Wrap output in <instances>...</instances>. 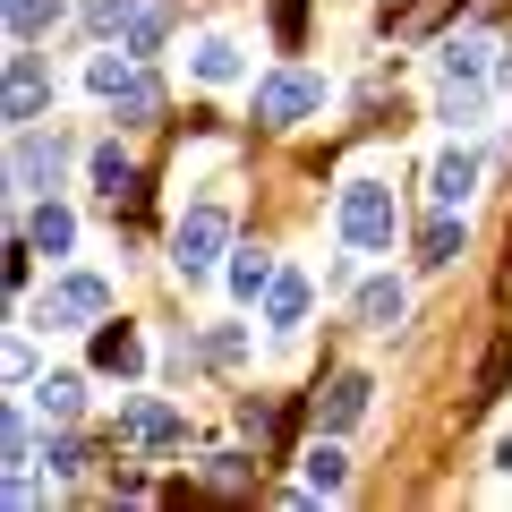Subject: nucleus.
I'll return each instance as SVG.
<instances>
[{"label": "nucleus", "mask_w": 512, "mask_h": 512, "mask_svg": "<svg viewBox=\"0 0 512 512\" xmlns=\"http://www.w3.org/2000/svg\"><path fill=\"white\" fill-rule=\"evenodd\" d=\"M60 171H69V146H60V128H18V146H9V197H52L60 188Z\"/></svg>", "instance_id": "f257e3e1"}, {"label": "nucleus", "mask_w": 512, "mask_h": 512, "mask_svg": "<svg viewBox=\"0 0 512 512\" xmlns=\"http://www.w3.org/2000/svg\"><path fill=\"white\" fill-rule=\"evenodd\" d=\"M222 248H231V205H188L180 231H171V265H180V282L214 274Z\"/></svg>", "instance_id": "f03ea898"}, {"label": "nucleus", "mask_w": 512, "mask_h": 512, "mask_svg": "<svg viewBox=\"0 0 512 512\" xmlns=\"http://www.w3.org/2000/svg\"><path fill=\"white\" fill-rule=\"evenodd\" d=\"M393 231H402L393 188H384V180H350L342 188V239H350V248H393Z\"/></svg>", "instance_id": "7ed1b4c3"}, {"label": "nucleus", "mask_w": 512, "mask_h": 512, "mask_svg": "<svg viewBox=\"0 0 512 512\" xmlns=\"http://www.w3.org/2000/svg\"><path fill=\"white\" fill-rule=\"evenodd\" d=\"M86 86L103 94V103L120 111V120H154V111H163V86H154V77L137 69V52H128V60H111V52H103V60L86 69Z\"/></svg>", "instance_id": "20e7f679"}, {"label": "nucleus", "mask_w": 512, "mask_h": 512, "mask_svg": "<svg viewBox=\"0 0 512 512\" xmlns=\"http://www.w3.org/2000/svg\"><path fill=\"white\" fill-rule=\"evenodd\" d=\"M111 316V282L103 274H60L52 291H43V325H60V333H94Z\"/></svg>", "instance_id": "39448f33"}, {"label": "nucleus", "mask_w": 512, "mask_h": 512, "mask_svg": "<svg viewBox=\"0 0 512 512\" xmlns=\"http://www.w3.org/2000/svg\"><path fill=\"white\" fill-rule=\"evenodd\" d=\"M308 111H325V77L316 69H274L265 86H256V120L265 128H299Z\"/></svg>", "instance_id": "423d86ee"}, {"label": "nucleus", "mask_w": 512, "mask_h": 512, "mask_svg": "<svg viewBox=\"0 0 512 512\" xmlns=\"http://www.w3.org/2000/svg\"><path fill=\"white\" fill-rule=\"evenodd\" d=\"M0 111H9V128H35L43 111H52V69H43V52L9 43V94H0Z\"/></svg>", "instance_id": "0eeeda50"}, {"label": "nucleus", "mask_w": 512, "mask_h": 512, "mask_svg": "<svg viewBox=\"0 0 512 512\" xmlns=\"http://www.w3.org/2000/svg\"><path fill=\"white\" fill-rule=\"evenodd\" d=\"M120 436L146 444V453H171V444H188V419H180L171 402H128V410H120Z\"/></svg>", "instance_id": "6e6552de"}, {"label": "nucleus", "mask_w": 512, "mask_h": 512, "mask_svg": "<svg viewBox=\"0 0 512 512\" xmlns=\"http://www.w3.org/2000/svg\"><path fill=\"white\" fill-rule=\"evenodd\" d=\"M470 188H478V154H470V146H453L436 171H427V205H436V214H461Z\"/></svg>", "instance_id": "1a4fd4ad"}, {"label": "nucleus", "mask_w": 512, "mask_h": 512, "mask_svg": "<svg viewBox=\"0 0 512 512\" xmlns=\"http://www.w3.org/2000/svg\"><path fill=\"white\" fill-rule=\"evenodd\" d=\"M367 393H376L367 376H333L325 393H316V427H325V436H342V427H359V419H367Z\"/></svg>", "instance_id": "9d476101"}, {"label": "nucleus", "mask_w": 512, "mask_h": 512, "mask_svg": "<svg viewBox=\"0 0 512 512\" xmlns=\"http://www.w3.org/2000/svg\"><path fill=\"white\" fill-rule=\"evenodd\" d=\"M26 239H35V256H69V248H77V214H69V205H52V197H35Z\"/></svg>", "instance_id": "9b49d317"}, {"label": "nucleus", "mask_w": 512, "mask_h": 512, "mask_svg": "<svg viewBox=\"0 0 512 512\" xmlns=\"http://www.w3.org/2000/svg\"><path fill=\"white\" fill-rule=\"evenodd\" d=\"M436 120H444V128H478V120H487V77H444Z\"/></svg>", "instance_id": "f8f14e48"}, {"label": "nucleus", "mask_w": 512, "mask_h": 512, "mask_svg": "<svg viewBox=\"0 0 512 512\" xmlns=\"http://www.w3.org/2000/svg\"><path fill=\"white\" fill-rule=\"evenodd\" d=\"M308 274H274V291H265V325H274V333H299V325H308Z\"/></svg>", "instance_id": "ddd939ff"}, {"label": "nucleus", "mask_w": 512, "mask_h": 512, "mask_svg": "<svg viewBox=\"0 0 512 512\" xmlns=\"http://www.w3.org/2000/svg\"><path fill=\"white\" fill-rule=\"evenodd\" d=\"M26 402H35V419H52V427H69L77 410H86V376H43L35 393H26Z\"/></svg>", "instance_id": "4468645a"}, {"label": "nucleus", "mask_w": 512, "mask_h": 512, "mask_svg": "<svg viewBox=\"0 0 512 512\" xmlns=\"http://www.w3.org/2000/svg\"><path fill=\"white\" fill-rule=\"evenodd\" d=\"M402 316H410V291H402L393 274H384V282H367V291H359V325H367V333H393Z\"/></svg>", "instance_id": "2eb2a0df"}, {"label": "nucleus", "mask_w": 512, "mask_h": 512, "mask_svg": "<svg viewBox=\"0 0 512 512\" xmlns=\"http://www.w3.org/2000/svg\"><path fill=\"white\" fill-rule=\"evenodd\" d=\"M86 171H94V188H103L111 205H120V197H137V163H128V146H120V137H103Z\"/></svg>", "instance_id": "dca6fc26"}, {"label": "nucleus", "mask_w": 512, "mask_h": 512, "mask_svg": "<svg viewBox=\"0 0 512 512\" xmlns=\"http://www.w3.org/2000/svg\"><path fill=\"white\" fill-rule=\"evenodd\" d=\"M94 367H111V376H137L146 367V342L128 325H94Z\"/></svg>", "instance_id": "f3484780"}, {"label": "nucleus", "mask_w": 512, "mask_h": 512, "mask_svg": "<svg viewBox=\"0 0 512 512\" xmlns=\"http://www.w3.org/2000/svg\"><path fill=\"white\" fill-rule=\"evenodd\" d=\"M274 274H282V265L265 248H231V299H265V291H274Z\"/></svg>", "instance_id": "a211bd4d"}, {"label": "nucleus", "mask_w": 512, "mask_h": 512, "mask_svg": "<svg viewBox=\"0 0 512 512\" xmlns=\"http://www.w3.org/2000/svg\"><path fill=\"white\" fill-rule=\"evenodd\" d=\"M487 52H495L487 26H470V35H444V77H487Z\"/></svg>", "instance_id": "6ab92c4d"}, {"label": "nucleus", "mask_w": 512, "mask_h": 512, "mask_svg": "<svg viewBox=\"0 0 512 512\" xmlns=\"http://www.w3.org/2000/svg\"><path fill=\"white\" fill-rule=\"evenodd\" d=\"M188 69H197L205 86H231V77H239V43L231 35H205L197 52H188Z\"/></svg>", "instance_id": "aec40b11"}, {"label": "nucleus", "mask_w": 512, "mask_h": 512, "mask_svg": "<svg viewBox=\"0 0 512 512\" xmlns=\"http://www.w3.org/2000/svg\"><path fill=\"white\" fill-rule=\"evenodd\" d=\"M60 26V0H9V43H43Z\"/></svg>", "instance_id": "412c9836"}, {"label": "nucleus", "mask_w": 512, "mask_h": 512, "mask_svg": "<svg viewBox=\"0 0 512 512\" xmlns=\"http://www.w3.org/2000/svg\"><path fill=\"white\" fill-rule=\"evenodd\" d=\"M171 35V9L163 0H146V9H137V18H128V35H120V52H137V60H154V43Z\"/></svg>", "instance_id": "4be33fe9"}, {"label": "nucleus", "mask_w": 512, "mask_h": 512, "mask_svg": "<svg viewBox=\"0 0 512 512\" xmlns=\"http://www.w3.org/2000/svg\"><path fill=\"white\" fill-rule=\"evenodd\" d=\"M86 461H94L86 436H52V444H43V470H52L60 487H69V478H86Z\"/></svg>", "instance_id": "5701e85b"}, {"label": "nucleus", "mask_w": 512, "mask_h": 512, "mask_svg": "<svg viewBox=\"0 0 512 512\" xmlns=\"http://www.w3.org/2000/svg\"><path fill=\"white\" fill-rule=\"evenodd\" d=\"M453 256H461V214H436L419 231V265H453Z\"/></svg>", "instance_id": "b1692460"}, {"label": "nucleus", "mask_w": 512, "mask_h": 512, "mask_svg": "<svg viewBox=\"0 0 512 512\" xmlns=\"http://www.w3.org/2000/svg\"><path fill=\"white\" fill-rule=\"evenodd\" d=\"M350 487V461L333 444H308V495H342Z\"/></svg>", "instance_id": "393cba45"}, {"label": "nucleus", "mask_w": 512, "mask_h": 512, "mask_svg": "<svg viewBox=\"0 0 512 512\" xmlns=\"http://www.w3.org/2000/svg\"><path fill=\"white\" fill-rule=\"evenodd\" d=\"M128 18H137V0H86V26H94V35H128Z\"/></svg>", "instance_id": "a878e982"}, {"label": "nucleus", "mask_w": 512, "mask_h": 512, "mask_svg": "<svg viewBox=\"0 0 512 512\" xmlns=\"http://www.w3.org/2000/svg\"><path fill=\"white\" fill-rule=\"evenodd\" d=\"M239 427H248V436H256V453H265V444L282 436V410H274V402H239Z\"/></svg>", "instance_id": "bb28decb"}, {"label": "nucleus", "mask_w": 512, "mask_h": 512, "mask_svg": "<svg viewBox=\"0 0 512 512\" xmlns=\"http://www.w3.org/2000/svg\"><path fill=\"white\" fill-rule=\"evenodd\" d=\"M205 478H214V487H256V461L248 453H214V461H205Z\"/></svg>", "instance_id": "cd10ccee"}, {"label": "nucleus", "mask_w": 512, "mask_h": 512, "mask_svg": "<svg viewBox=\"0 0 512 512\" xmlns=\"http://www.w3.org/2000/svg\"><path fill=\"white\" fill-rule=\"evenodd\" d=\"M299 9H308V0H274V35L282 43H299Z\"/></svg>", "instance_id": "c85d7f7f"}, {"label": "nucleus", "mask_w": 512, "mask_h": 512, "mask_svg": "<svg viewBox=\"0 0 512 512\" xmlns=\"http://www.w3.org/2000/svg\"><path fill=\"white\" fill-rule=\"evenodd\" d=\"M205 350H214V359H222V367H231V359H239V350H248V333H239V325H222V333H214V342H205Z\"/></svg>", "instance_id": "c756f323"}]
</instances>
